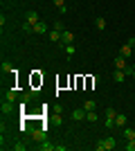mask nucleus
<instances>
[{
  "mask_svg": "<svg viewBox=\"0 0 135 151\" xmlns=\"http://www.w3.org/2000/svg\"><path fill=\"white\" fill-rule=\"evenodd\" d=\"M117 147V142H115V138H104V140H99V145L95 147L97 151H113Z\"/></svg>",
  "mask_w": 135,
  "mask_h": 151,
  "instance_id": "f257e3e1",
  "label": "nucleus"
},
{
  "mask_svg": "<svg viewBox=\"0 0 135 151\" xmlns=\"http://www.w3.org/2000/svg\"><path fill=\"white\" fill-rule=\"evenodd\" d=\"M29 133H32L34 142H43V140H47V129H45V126H43V129H32Z\"/></svg>",
  "mask_w": 135,
  "mask_h": 151,
  "instance_id": "f03ea898",
  "label": "nucleus"
},
{
  "mask_svg": "<svg viewBox=\"0 0 135 151\" xmlns=\"http://www.w3.org/2000/svg\"><path fill=\"white\" fill-rule=\"evenodd\" d=\"M115 117H117L115 108H106V129H113V126H115Z\"/></svg>",
  "mask_w": 135,
  "mask_h": 151,
  "instance_id": "7ed1b4c3",
  "label": "nucleus"
},
{
  "mask_svg": "<svg viewBox=\"0 0 135 151\" xmlns=\"http://www.w3.org/2000/svg\"><path fill=\"white\" fill-rule=\"evenodd\" d=\"M119 54H122L124 59H131V57L135 54V47H133V45H129V43H124L122 50H119Z\"/></svg>",
  "mask_w": 135,
  "mask_h": 151,
  "instance_id": "20e7f679",
  "label": "nucleus"
},
{
  "mask_svg": "<svg viewBox=\"0 0 135 151\" xmlns=\"http://www.w3.org/2000/svg\"><path fill=\"white\" fill-rule=\"evenodd\" d=\"M86 113H88V111H86L84 106H81V108H74V111H72V120H74V122L86 120Z\"/></svg>",
  "mask_w": 135,
  "mask_h": 151,
  "instance_id": "39448f33",
  "label": "nucleus"
},
{
  "mask_svg": "<svg viewBox=\"0 0 135 151\" xmlns=\"http://www.w3.org/2000/svg\"><path fill=\"white\" fill-rule=\"evenodd\" d=\"M70 43H74V34L72 32H61V45H70Z\"/></svg>",
  "mask_w": 135,
  "mask_h": 151,
  "instance_id": "423d86ee",
  "label": "nucleus"
},
{
  "mask_svg": "<svg viewBox=\"0 0 135 151\" xmlns=\"http://www.w3.org/2000/svg\"><path fill=\"white\" fill-rule=\"evenodd\" d=\"M0 111H2V115H11V113H14V101L2 99V106H0Z\"/></svg>",
  "mask_w": 135,
  "mask_h": 151,
  "instance_id": "0eeeda50",
  "label": "nucleus"
},
{
  "mask_svg": "<svg viewBox=\"0 0 135 151\" xmlns=\"http://www.w3.org/2000/svg\"><path fill=\"white\" fill-rule=\"evenodd\" d=\"M113 65H115V70H126V68H129V65H126V59H124L122 54H117V57H115Z\"/></svg>",
  "mask_w": 135,
  "mask_h": 151,
  "instance_id": "6e6552de",
  "label": "nucleus"
},
{
  "mask_svg": "<svg viewBox=\"0 0 135 151\" xmlns=\"http://www.w3.org/2000/svg\"><path fill=\"white\" fill-rule=\"evenodd\" d=\"M25 20H27V23H32V25H36V23L41 20V16H39V12H34V9H32V12L25 14Z\"/></svg>",
  "mask_w": 135,
  "mask_h": 151,
  "instance_id": "1a4fd4ad",
  "label": "nucleus"
},
{
  "mask_svg": "<svg viewBox=\"0 0 135 151\" xmlns=\"http://www.w3.org/2000/svg\"><path fill=\"white\" fill-rule=\"evenodd\" d=\"M47 25H45L43 20H39V23H36V25H34V34H41V36H45V34H47Z\"/></svg>",
  "mask_w": 135,
  "mask_h": 151,
  "instance_id": "9d476101",
  "label": "nucleus"
},
{
  "mask_svg": "<svg viewBox=\"0 0 135 151\" xmlns=\"http://www.w3.org/2000/svg\"><path fill=\"white\" fill-rule=\"evenodd\" d=\"M126 77H129V75H126V70H115V72H113V81H115V83H122Z\"/></svg>",
  "mask_w": 135,
  "mask_h": 151,
  "instance_id": "9b49d317",
  "label": "nucleus"
},
{
  "mask_svg": "<svg viewBox=\"0 0 135 151\" xmlns=\"http://www.w3.org/2000/svg\"><path fill=\"white\" fill-rule=\"evenodd\" d=\"M126 124H129V117L124 113H117V117H115V126H122V129H126Z\"/></svg>",
  "mask_w": 135,
  "mask_h": 151,
  "instance_id": "f8f14e48",
  "label": "nucleus"
},
{
  "mask_svg": "<svg viewBox=\"0 0 135 151\" xmlns=\"http://www.w3.org/2000/svg\"><path fill=\"white\" fill-rule=\"evenodd\" d=\"M47 38H50L52 43H61V32H56V29H50V32H47Z\"/></svg>",
  "mask_w": 135,
  "mask_h": 151,
  "instance_id": "ddd939ff",
  "label": "nucleus"
},
{
  "mask_svg": "<svg viewBox=\"0 0 135 151\" xmlns=\"http://www.w3.org/2000/svg\"><path fill=\"white\" fill-rule=\"evenodd\" d=\"M5 97H7L9 101H16V99H20L18 90H14V88H9V90H7V93H5Z\"/></svg>",
  "mask_w": 135,
  "mask_h": 151,
  "instance_id": "4468645a",
  "label": "nucleus"
},
{
  "mask_svg": "<svg viewBox=\"0 0 135 151\" xmlns=\"http://www.w3.org/2000/svg\"><path fill=\"white\" fill-rule=\"evenodd\" d=\"M41 149H43V151H54V149H56V145H52V142H50V140H43V142H41Z\"/></svg>",
  "mask_w": 135,
  "mask_h": 151,
  "instance_id": "2eb2a0df",
  "label": "nucleus"
},
{
  "mask_svg": "<svg viewBox=\"0 0 135 151\" xmlns=\"http://www.w3.org/2000/svg\"><path fill=\"white\" fill-rule=\"evenodd\" d=\"M84 108H86V111H95V108H97V101L95 99H86L84 101Z\"/></svg>",
  "mask_w": 135,
  "mask_h": 151,
  "instance_id": "dca6fc26",
  "label": "nucleus"
},
{
  "mask_svg": "<svg viewBox=\"0 0 135 151\" xmlns=\"http://www.w3.org/2000/svg\"><path fill=\"white\" fill-rule=\"evenodd\" d=\"M11 149H14V151H25V149H27V145L23 142V140H18V142H14Z\"/></svg>",
  "mask_w": 135,
  "mask_h": 151,
  "instance_id": "f3484780",
  "label": "nucleus"
},
{
  "mask_svg": "<svg viewBox=\"0 0 135 151\" xmlns=\"http://www.w3.org/2000/svg\"><path fill=\"white\" fill-rule=\"evenodd\" d=\"M95 27H97L99 32L106 29V18H95Z\"/></svg>",
  "mask_w": 135,
  "mask_h": 151,
  "instance_id": "a211bd4d",
  "label": "nucleus"
},
{
  "mask_svg": "<svg viewBox=\"0 0 135 151\" xmlns=\"http://www.w3.org/2000/svg\"><path fill=\"white\" fill-rule=\"evenodd\" d=\"M124 138H126V140H133L135 138V129H129V126H126V129H124Z\"/></svg>",
  "mask_w": 135,
  "mask_h": 151,
  "instance_id": "6ab92c4d",
  "label": "nucleus"
},
{
  "mask_svg": "<svg viewBox=\"0 0 135 151\" xmlns=\"http://www.w3.org/2000/svg\"><path fill=\"white\" fill-rule=\"evenodd\" d=\"M0 68H2V72H14V65L9 61H2V65H0Z\"/></svg>",
  "mask_w": 135,
  "mask_h": 151,
  "instance_id": "aec40b11",
  "label": "nucleus"
},
{
  "mask_svg": "<svg viewBox=\"0 0 135 151\" xmlns=\"http://www.w3.org/2000/svg\"><path fill=\"white\" fill-rule=\"evenodd\" d=\"M86 120L88 122H97V111H88V113H86Z\"/></svg>",
  "mask_w": 135,
  "mask_h": 151,
  "instance_id": "412c9836",
  "label": "nucleus"
},
{
  "mask_svg": "<svg viewBox=\"0 0 135 151\" xmlns=\"http://www.w3.org/2000/svg\"><path fill=\"white\" fill-rule=\"evenodd\" d=\"M124 149H126V151H135V138H133V140H126Z\"/></svg>",
  "mask_w": 135,
  "mask_h": 151,
  "instance_id": "4be33fe9",
  "label": "nucleus"
},
{
  "mask_svg": "<svg viewBox=\"0 0 135 151\" xmlns=\"http://www.w3.org/2000/svg\"><path fill=\"white\" fill-rule=\"evenodd\" d=\"M65 47V54L70 57V54H74V43H70V45H63Z\"/></svg>",
  "mask_w": 135,
  "mask_h": 151,
  "instance_id": "5701e85b",
  "label": "nucleus"
},
{
  "mask_svg": "<svg viewBox=\"0 0 135 151\" xmlns=\"http://www.w3.org/2000/svg\"><path fill=\"white\" fill-rule=\"evenodd\" d=\"M54 29H56V32H65V27H63L61 20H56V23H54Z\"/></svg>",
  "mask_w": 135,
  "mask_h": 151,
  "instance_id": "b1692460",
  "label": "nucleus"
},
{
  "mask_svg": "<svg viewBox=\"0 0 135 151\" xmlns=\"http://www.w3.org/2000/svg\"><path fill=\"white\" fill-rule=\"evenodd\" d=\"M52 2H54V7H56V9H61V7H65V0H52Z\"/></svg>",
  "mask_w": 135,
  "mask_h": 151,
  "instance_id": "393cba45",
  "label": "nucleus"
},
{
  "mask_svg": "<svg viewBox=\"0 0 135 151\" xmlns=\"http://www.w3.org/2000/svg\"><path fill=\"white\" fill-rule=\"evenodd\" d=\"M126 43H129V45H133V47H135V36H131L129 41H126Z\"/></svg>",
  "mask_w": 135,
  "mask_h": 151,
  "instance_id": "a878e982",
  "label": "nucleus"
},
{
  "mask_svg": "<svg viewBox=\"0 0 135 151\" xmlns=\"http://www.w3.org/2000/svg\"><path fill=\"white\" fill-rule=\"evenodd\" d=\"M131 77L135 79V65H131Z\"/></svg>",
  "mask_w": 135,
  "mask_h": 151,
  "instance_id": "bb28decb",
  "label": "nucleus"
}]
</instances>
